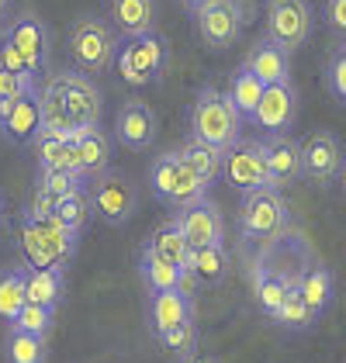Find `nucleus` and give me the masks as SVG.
<instances>
[{"label": "nucleus", "instance_id": "obj_37", "mask_svg": "<svg viewBox=\"0 0 346 363\" xmlns=\"http://www.w3.org/2000/svg\"><path fill=\"white\" fill-rule=\"evenodd\" d=\"M14 329H21V333H31V335H42V339H49L52 333V325H56V308H42V305H31L25 301L21 311L14 315V322H11Z\"/></svg>", "mask_w": 346, "mask_h": 363}, {"label": "nucleus", "instance_id": "obj_28", "mask_svg": "<svg viewBox=\"0 0 346 363\" xmlns=\"http://www.w3.org/2000/svg\"><path fill=\"white\" fill-rule=\"evenodd\" d=\"M149 252H156L160 259H167V263H184V252H187V239H184V232L177 228V222L173 218H167V222H160L152 232H149V239L143 242Z\"/></svg>", "mask_w": 346, "mask_h": 363}, {"label": "nucleus", "instance_id": "obj_13", "mask_svg": "<svg viewBox=\"0 0 346 363\" xmlns=\"http://www.w3.org/2000/svg\"><path fill=\"white\" fill-rule=\"evenodd\" d=\"M298 86L284 80V84H267L260 94L257 114H253V125H257L263 135H291L294 121H298Z\"/></svg>", "mask_w": 346, "mask_h": 363}, {"label": "nucleus", "instance_id": "obj_11", "mask_svg": "<svg viewBox=\"0 0 346 363\" xmlns=\"http://www.w3.org/2000/svg\"><path fill=\"white\" fill-rule=\"evenodd\" d=\"M301 149V180L316 184V187H329L340 180V169L346 163V149L340 135H333L329 128H316L298 142Z\"/></svg>", "mask_w": 346, "mask_h": 363}, {"label": "nucleus", "instance_id": "obj_2", "mask_svg": "<svg viewBox=\"0 0 346 363\" xmlns=\"http://www.w3.org/2000/svg\"><path fill=\"white\" fill-rule=\"evenodd\" d=\"M291 228V208L281 191L274 187H257V191H246L242 204H239V232L246 242L253 246H267L274 242L281 232Z\"/></svg>", "mask_w": 346, "mask_h": 363}, {"label": "nucleus", "instance_id": "obj_15", "mask_svg": "<svg viewBox=\"0 0 346 363\" xmlns=\"http://www.w3.org/2000/svg\"><path fill=\"white\" fill-rule=\"evenodd\" d=\"M173 222L184 232V239L191 246H225V218H222V208L204 194L201 201L173 211Z\"/></svg>", "mask_w": 346, "mask_h": 363}, {"label": "nucleus", "instance_id": "obj_18", "mask_svg": "<svg viewBox=\"0 0 346 363\" xmlns=\"http://www.w3.org/2000/svg\"><path fill=\"white\" fill-rule=\"evenodd\" d=\"M156 128H160V118L156 111L139 101V97H132V101H125L115 114V139L125 145V149H135V152H143L149 149L152 142H156Z\"/></svg>", "mask_w": 346, "mask_h": 363}, {"label": "nucleus", "instance_id": "obj_40", "mask_svg": "<svg viewBox=\"0 0 346 363\" xmlns=\"http://www.w3.org/2000/svg\"><path fill=\"white\" fill-rule=\"evenodd\" d=\"M325 86L340 104H346V42L340 49H333L325 59Z\"/></svg>", "mask_w": 346, "mask_h": 363}, {"label": "nucleus", "instance_id": "obj_46", "mask_svg": "<svg viewBox=\"0 0 346 363\" xmlns=\"http://www.w3.org/2000/svg\"><path fill=\"white\" fill-rule=\"evenodd\" d=\"M204 4H208V0H180V7H184V11H191V14H194V11H201Z\"/></svg>", "mask_w": 346, "mask_h": 363}, {"label": "nucleus", "instance_id": "obj_1", "mask_svg": "<svg viewBox=\"0 0 346 363\" xmlns=\"http://www.w3.org/2000/svg\"><path fill=\"white\" fill-rule=\"evenodd\" d=\"M191 139H201L215 149H229L242 139V118L232 108L229 94L218 86H201L191 104Z\"/></svg>", "mask_w": 346, "mask_h": 363}, {"label": "nucleus", "instance_id": "obj_41", "mask_svg": "<svg viewBox=\"0 0 346 363\" xmlns=\"http://www.w3.org/2000/svg\"><path fill=\"white\" fill-rule=\"evenodd\" d=\"M322 18H325L329 31L340 42H346V0H322Z\"/></svg>", "mask_w": 346, "mask_h": 363}, {"label": "nucleus", "instance_id": "obj_24", "mask_svg": "<svg viewBox=\"0 0 346 363\" xmlns=\"http://www.w3.org/2000/svg\"><path fill=\"white\" fill-rule=\"evenodd\" d=\"M177 152H180V160L187 163V169L201 180L204 187H211V184L222 180V149H215V145H208V142L187 135V142H184Z\"/></svg>", "mask_w": 346, "mask_h": 363}, {"label": "nucleus", "instance_id": "obj_32", "mask_svg": "<svg viewBox=\"0 0 346 363\" xmlns=\"http://www.w3.org/2000/svg\"><path fill=\"white\" fill-rule=\"evenodd\" d=\"M45 339L42 335L21 333V329H7V339H4V357L7 363H45Z\"/></svg>", "mask_w": 346, "mask_h": 363}, {"label": "nucleus", "instance_id": "obj_5", "mask_svg": "<svg viewBox=\"0 0 346 363\" xmlns=\"http://www.w3.org/2000/svg\"><path fill=\"white\" fill-rule=\"evenodd\" d=\"M149 191L170 211H180V208H187V204H194V201H201L208 194V187L187 169V163L180 160L177 149L160 152L152 160V167H149Z\"/></svg>", "mask_w": 346, "mask_h": 363}, {"label": "nucleus", "instance_id": "obj_10", "mask_svg": "<svg viewBox=\"0 0 346 363\" xmlns=\"http://www.w3.org/2000/svg\"><path fill=\"white\" fill-rule=\"evenodd\" d=\"M86 197H90L94 215L108 225H125L135 215V208H139L135 184H132L125 173H118V169H104V173L90 177Z\"/></svg>", "mask_w": 346, "mask_h": 363}, {"label": "nucleus", "instance_id": "obj_16", "mask_svg": "<svg viewBox=\"0 0 346 363\" xmlns=\"http://www.w3.org/2000/svg\"><path fill=\"white\" fill-rule=\"evenodd\" d=\"M42 128V108H38V86L21 90L18 97L0 104V135L14 145H25Z\"/></svg>", "mask_w": 346, "mask_h": 363}, {"label": "nucleus", "instance_id": "obj_3", "mask_svg": "<svg viewBox=\"0 0 346 363\" xmlns=\"http://www.w3.org/2000/svg\"><path fill=\"white\" fill-rule=\"evenodd\" d=\"M118 52V35L111 31V25L97 14H80L69 25V59L77 66V73L97 77L108 73L115 66Z\"/></svg>", "mask_w": 346, "mask_h": 363}, {"label": "nucleus", "instance_id": "obj_44", "mask_svg": "<svg viewBox=\"0 0 346 363\" xmlns=\"http://www.w3.org/2000/svg\"><path fill=\"white\" fill-rule=\"evenodd\" d=\"M28 86H35V80H21V77H14V73H7V69L0 66V104L11 101V97H18V94L28 90Z\"/></svg>", "mask_w": 346, "mask_h": 363}, {"label": "nucleus", "instance_id": "obj_6", "mask_svg": "<svg viewBox=\"0 0 346 363\" xmlns=\"http://www.w3.org/2000/svg\"><path fill=\"white\" fill-rule=\"evenodd\" d=\"M312 259H316V252L308 246L305 232L288 228V232H281L274 242H267V246L260 250L257 270L267 274V277L281 280L284 287H298V280H301V274L308 270Z\"/></svg>", "mask_w": 346, "mask_h": 363}, {"label": "nucleus", "instance_id": "obj_43", "mask_svg": "<svg viewBox=\"0 0 346 363\" xmlns=\"http://www.w3.org/2000/svg\"><path fill=\"white\" fill-rule=\"evenodd\" d=\"M52 208H56V201L45 194L38 184H35V191H31L28 197V208H25V215H31V218H49L52 215Z\"/></svg>", "mask_w": 346, "mask_h": 363}, {"label": "nucleus", "instance_id": "obj_33", "mask_svg": "<svg viewBox=\"0 0 346 363\" xmlns=\"http://www.w3.org/2000/svg\"><path fill=\"white\" fill-rule=\"evenodd\" d=\"M35 225H38L42 239L49 242V250H52V256H56V263L66 270V263H69L73 252H77V239H80V235H73V232H69L66 225H59L52 215H49V218H35Z\"/></svg>", "mask_w": 346, "mask_h": 363}, {"label": "nucleus", "instance_id": "obj_38", "mask_svg": "<svg viewBox=\"0 0 346 363\" xmlns=\"http://www.w3.org/2000/svg\"><path fill=\"white\" fill-rule=\"evenodd\" d=\"M38 187L52 197V201H62L66 194L84 191L86 180L80 173H69V169H38Z\"/></svg>", "mask_w": 346, "mask_h": 363}, {"label": "nucleus", "instance_id": "obj_36", "mask_svg": "<svg viewBox=\"0 0 346 363\" xmlns=\"http://www.w3.org/2000/svg\"><path fill=\"white\" fill-rule=\"evenodd\" d=\"M156 339L163 342V350H170L177 360H187V357H194V350H198V322H194V318L177 322L173 329L160 333Z\"/></svg>", "mask_w": 346, "mask_h": 363}, {"label": "nucleus", "instance_id": "obj_17", "mask_svg": "<svg viewBox=\"0 0 346 363\" xmlns=\"http://www.w3.org/2000/svg\"><path fill=\"white\" fill-rule=\"evenodd\" d=\"M263 160H267V187L288 191L301 180V149L294 135H267L263 139Z\"/></svg>", "mask_w": 346, "mask_h": 363}, {"label": "nucleus", "instance_id": "obj_27", "mask_svg": "<svg viewBox=\"0 0 346 363\" xmlns=\"http://www.w3.org/2000/svg\"><path fill=\"white\" fill-rule=\"evenodd\" d=\"M139 277H143L145 294H160V291H173V287H177L180 267L160 259L156 252H149L143 246V250H139Z\"/></svg>", "mask_w": 346, "mask_h": 363}, {"label": "nucleus", "instance_id": "obj_22", "mask_svg": "<svg viewBox=\"0 0 346 363\" xmlns=\"http://www.w3.org/2000/svg\"><path fill=\"white\" fill-rule=\"evenodd\" d=\"M38 108H42V132L59 135V139H77V135L84 132V128H77V121H73L69 111H66L56 77H49L45 86L38 90Z\"/></svg>", "mask_w": 346, "mask_h": 363}, {"label": "nucleus", "instance_id": "obj_30", "mask_svg": "<svg viewBox=\"0 0 346 363\" xmlns=\"http://www.w3.org/2000/svg\"><path fill=\"white\" fill-rule=\"evenodd\" d=\"M225 94H229L232 108L239 111V118H242V121H253L257 104H260V94H263V84H260L246 66H239V69H235V77H232V84H229Z\"/></svg>", "mask_w": 346, "mask_h": 363}, {"label": "nucleus", "instance_id": "obj_35", "mask_svg": "<svg viewBox=\"0 0 346 363\" xmlns=\"http://www.w3.org/2000/svg\"><path fill=\"white\" fill-rule=\"evenodd\" d=\"M21 305H25V270L21 267L0 270V318L11 325Z\"/></svg>", "mask_w": 346, "mask_h": 363}, {"label": "nucleus", "instance_id": "obj_8", "mask_svg": "<svg viewBox=\"0 0 346 363\" xmlns=\"http://www.w3.org/2000/svg\"><path fill=\"white\" fill-rule=\"evenodd\" d=\"M191 18H194V31H198L201 45L211 52H225L232 45H239L242 28H246L242 0H208Z\"/></svg>", "mask_w": 346, "mask_h": 363}, {"label": "nucleus", "instance_id": "obj_45", "mask_svg": "<svg viewBox=\"0 0 346 363\" xmlns=\"http://www.w3.org/2000/svg\"><path fill=\"white\" fill-rule=\"evenodd\" d=\"M177 294H184L187 301H194V294H198V277L191 274V270H180V277H177V287H173Z\"/></svg>", "mask_w": 346, "mask_h": 363}, {"label": "nucleus", "instance_id": "obj_4", "mask_svg": "<svg viewBox=\"0 0 346 363\" xmlns=\"http://www.w3.org/2000/svg\"><path fill=\"white\" fill-rule=\"evenodd\" d=\"M115 66L118 77L132 86H145L156 84L167 66H170V45L160 31H145V35H135V38H125L115 52Z\"/></svg>", "mask_w": 346, "mask_h": 363}, {"label": "nucleus", "instance_id": "obj_48", "mask_svg": "<svg viewBox=\"0 0 346 363\" xmlns=\"http://www.w3.org/2000/svg\"><path fill=\"white\" fill-rule=\"evenodd\" d=\"M340 187H343V197H346V163H343V169H340Z\"/></svg>", "mask_w": 346, "mask_h": 363}, {"label": "nucleus", "instance_id": "obj_34", "mask_svg": "<svg viewBox=\"0 0 346 363\" xmlns=\"http://www.w3.org/2000/svg\"><path fill=\"white\" fill-rule=\"evenodd\" d=\"M90 215H94V208H90V197H86V187L84 191H77V194H66L62 201H56V208H52V218L59 225H66L73 235H80L90 222Z\"/></svg>", "mask_w": 346, "mask_h": 363}, {"label": "nucleus", "instance_id": "obj_21", "mask_svg": "<svg viewBox=\"0 0 346 363\" xmlns=\"http://www.w3.org/2000/svg\"><path fill=\"white\" fill-rule=\"evenodd\" d=\"M187 318H194V301H187L177 291H160V294L145 298V322H149L152 335L167 333L177 322H187Z\"/></svg>", "mask_w": 346, "mask_h": 363}, {"label": "nucleus", "instance_id": "obj_39", "mask_svg": "<svg viewBox=\"0 0 346 363\" xmlns=\"http://www.w3.org/2000/svg\"><path fill=\"white\" fill-rule=\"evenodd\" d=\"M284 284L274 277H267V274H260V270H253V301H257V308L267 315V318H274L277 315V308H281V301H284Z\"/></svg>", "mask_w": 346, "mask_h": 363}, {"label": "nucleus", "instance_id": "obj_23", "mask_svg": "<svg viewBox=\"0 0 346 363\" xmlns=\"http://www.w3.org/2000/svg\"><path fill=\"white\" fill-rule=\"evenodd\" d=\"M298 294L305 298V305L312 308L316 315H322L325 308L333 305V298H336V277H333V270L318 256L308 263V270L298 280Z\"/></svg>", "mask_w": 346, "mask_h": 363}, {"label": "nucleus", "instance_id": "obj_12", "mask_svg": "<svg viewBox=\"0 0 346 363\" xmlns=\"http://www.w3.org/2000/svg\"><path fill=\"white\" fill-rule=\"evenodd\" d=\"M222 180L239 194L267 187V160H263V139H239L222 152Z\"/></svg>", "mask_w": 346, "mask_h": 363}, {"label": "nucleus", "instance_id": "obj_19", "mask_svg": "<svg viewBox=\"0 0 346 363\" xmlns=\"http://www.w3.org/2000/svg\"><path fill=\"white\" fill-rule=\"evenodd\" d=\"M156 0H104V18L115 35L135 38L156 28Z\"/></svg>", "mask_w": 346, "mask_h": 363}, {"label": "nucleus", "instance_id": "obj_25", "mask_svg": "<svg viewBox=\"0 0 346 363\" xmlns=\"http://www.w3.org/2000/svg\"><path fill=\"white\" fill-rule=\"evenodd\" d=\"M66 294V277L62 270H35L25 267V301L42 308H59Z\"/></svg>", "mask_w": 346, "mask_h": 363}, {"label": "nucleus", "instance_id": "obj_47", "mask_svg": "<svg viewBox=\"0 0 346 363\" xmlns=\"http://www.w3.org/2000/svg\"><path fill=\"white\" fill-rule=\"evenodd\" d=\"M180 363H215L211 357H187V360H180Z\"/></svg>", "mask_w": 346, "mask_h": 363}, {"label": "nucleus", "instance_id": "obj_26", "mask_svg": "<svg viewBox=\"0 0 346 363\" xmlns=\"http://www.w3.org/2000/svg\"><path fill=\"white\" fill-rule=\"evenodd\" d=\"M73 142H77L80 169H84L86 180L97 177V173H104V169H111V139H108L101 128H84Z\"/></svg>", "mask_w": 346, "mask_h": 363}, {"label": "nucleus", "instance_id": "obj_29", "mask_svg": "<svg viewBox=\"0 0 346 363\" xmlns=\"http://www.w3.org/2000/svg\"><path fill=\"white\" fill-rule=\"evenodd\" d=\"M270 322H277V325L288 329V333H308V329H316L318 315L305 305V298L298 294V287H288V291H284V301H281L277 315H274Z\"/></svg>", "mask_w": 346, "mask_h": 363}, {"label": "nucleus", "instance_id": "obj_49", "mask_svg": "<svg viewBox=\"0 0 346 363\" xmlns=\"http://www.w3.org/2000/svg\"><path fill=\"white\" fill-rule=\"evenodd\" d=\"M4 11H7V0H0V18H4Z\"/></svg>", "mask_w": 346, "mask_h": 363}, {"label": "nucleus", "instance_id": "obj_9", "mask_svg": "<svg viewBox=\"0 0 346 363\" xmlns=\"http://www.w3.org/2000/svg\"><path fill=\"white\" fill-rule=\"evenodd\" d=\"M0 42H7L18 56L25 59L28 73L38 80L42 73H49V56H52V35L45 28V21L38 14H14L4 28H0Z\"/></svg>", "mask_w": 346, "mask_h": 363}, {"label": "nucleus", "instance_id": "obj_20", "mask_svg": "<svg viewBox=\"0 0 346 363\" xmlns=\"http://www.w3.org/2000/svg\"><path fill=\"white\" fill-rule=\"evenodd\" d=\"M242 66L257 77L260 84H284L291 80V52H284L281 45H274L267 35L257 38L250 49H246V59H242Z\"/></svg>", "mask_w": 346, "mask_h": 363}, {"label": "nucleus", "instance_id": "obj_14", "mask_svg": "<svg viewBox=\"0 0 346 363\" xmlns=\"http://www.w3.org/2000/svg\"><path fill=\"white\" fill-rule=\"evenodd\" d=\"M62 94V104L69 118L77 121V128H101V111H104V97L94 84V77L86 73H52Z\"/></svg>", "mask_w": 346, "mask_h": 363}, {"label": "nucleus", "instance_id": "obj_31", "mask_svg": "<svg viewBox=\"0 0 346 363\" xmlns=\"http://www.w3.org/2000/svg\"><path fill=\"white\" fill-rule=\"evenodd\" d=\"M194 250H198V256H194L191 274L198 277V284L218 287L222 280L229 277V252H225V246H194Z\"/></svg>", "mask_w": 346, "mask_h": 363}, {"label": "nucleus", "instance_id": "obj_7", "mask_svg": "<svg viewBox=\"0 0 346 363\" xmlns=\"http://www.w3.org/2000/svg\"><path fill=\"white\" fill-rule=\"evenodd\" d=\"M263 25L274 45H281L284 52H298L316 31V11L308 0H267Z\"/></svg>", "mask_w": 346, "mask_h": 363}, {"label": "nucleus", "instance_id": "obj_42", "mask_svg": "<svg viewBox=\"0 0 346 363\" xmlns=\"http://www.w3.org/2000/svg\"><path fill=\"white\" fill-rule=\"evenodd\" d=\"M0 66H4L7 73L21 77V80H35V77L28 73V66H25V59L18 56V52H14V49L7 45V42H0Z\"/></svg>", "mask_w": 346, "mask_h": 363}]
</instances>
